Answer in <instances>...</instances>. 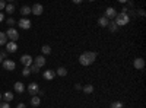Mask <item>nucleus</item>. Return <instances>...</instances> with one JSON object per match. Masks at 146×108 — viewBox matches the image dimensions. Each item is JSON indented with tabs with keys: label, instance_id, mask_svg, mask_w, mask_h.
Masks as SVG:
<instances>
[{
	"label": "nucleus",
	"instance_id": "1",
	"mask_svg": "<svg viewBox=\"0 0 146 108\" xmlns=\"http://www.w3.org/2000/svg\"><path fill=\"white\" fill-rule=\"evenodd\" d=\"M95 58H96V53L95 51H85L79 57V63L82 66H91L95 62Z\"/></svg>",
	"mask_w": 146,
	"mask_h": 108
},
{
	"label": "nucleus",
	"instance_id": "2",
	"mask_svg": "<svg viewBox=\"0 0 146 108\" xmlns=\"http://www.w3.org/2000/svg\"><path fill=\"white\" fill-rule=\"evenodd\" d=\"M114 22L117 23L118 27H124V25H127V23L130 22V16L127 13H124V12H121V13H117V16L114 18Z\"/></svg>",
	"mask_w": 146,
	"mask_h": 108
},
{
	"label": "nucleus",
	"instance_id": "3",
	"mask_svg": "<svg viewBox=\"0 0 146 108\" xmlns=\"http://www.w3.org/2000/svg\"><path fill=\"white\" fill-rule=\"evenodd\" d=\"M6 37H7V40H10V41H18V40H19V32H18L13 27H10V28L7 29V32H6Z\"/></svg>",
	"mask_w": 146,
	"mask_h": 108
},
{
	"label": "nucleus",
	"instance_id": "4",
	"mask_svg": "<svg viewBox=\"0 0 146 108\" xmlns=\"http://www.w3.org/2000/svg\"><path fill=\"white\" fill-rule=\"evenodd\" d=\"M42 12H44V6H42L41 3H35V5H32V7H31V13H34L35 16H40V15H42Z\"/></svg>",
	"mask_w": 146,
	"mask_h": 108
},
{
	"label": "nucleus",
	"instance_id": "5",
	"mask_svg": "<svg viewBox=\"0 0 146 108\" xmlns=\"http://www.w3.org/2000/svg\"><path fill=\"white\" fill-rule=\"evenodd\" d=\"M2 64H3V69H5V70H9V72H12V70L16 69V64H15L13 60H3Z\"/></svg>",
	"mask_w": 146,
	"mask_h": 108
},
{
	"label": "nucleus",
	"instance_id": "6",
	"mask_svg": "<svg viewBox=\"0 0 146 108\" xmlns=\"http://www.w3.org/2000/svg\"><path fill=\"white\" fill-rule=\"evenodd\" d=\"M27 91L29 92V95H31V97H32V95H36V93H38V91H40L38 83H35V82L29 83V85H28V88H27Z\"/></svg>",
	"mask_w": 146,
	"mask_h": 108
},
{
	"label": "nucleus",
	"instance_id": "7",
	"mask_svg": "<svg viewBox=\"0 0 146 108\" xmlns=\"http://www.w3.org/2000/svg\"><path fill=\"white\" fill-rule=\"evenodd\" d=\"M18 25H19L22 29H31L32 23H31V21H29V19L23 18V19H19V21H18Z\"/></svg>",
	"mask_w": 146,
	"mask_h": 108
},
{
	"label": "nucleus",
	"instance_id": "8",
	"mask_svg": "<svg viewBox=\"0 0 146 108\" xmlns=\"http://www.w3.org/2000/svg\"><path fill=\"white\" fill-rule=\"evenodd\" d=\"M115 16H117L115 7H107V9H105V18H107V19H114Z\"/></svg>",
	"mask_w": 146,
	"mask_h": 108
},
{
	"label": "nucleus",
	"instance_id": "9",
	"mask_svg": "<svg viewBox=\"0 0 146 108\" xmlns=\"http://www.w3.org/2000/svg\"><path fill=\"white\" fill-rule=\"evenodd\" d=\"M6 51H7V53H16V51H18V44H16L15 41L6 42Z\"/></svg>",
	"mask_w": 146,
	"mask_h": 108
},
{
	"label": "nucleus",
	"instance_id": "10",
	"mask_svg": "<svg viewBox=\"0 0 146 108\" xmlns=\"http://www.w3.org/2000/svg\"><path fill=\"white\" fill-rule=\"evenodd\" d=\"M21 63L25 66V67H29L31 64H32V57L29 56V54H25V56H22L21 57Z\"/></svg>",
	"mask_w": 146,
	"mask_h": 108
},
{
	"label": "nucleus",
	"instance_id": "11",
	"mask_svg": "<svg viewBox=\"0 0 146 108\" xmlns=\"http://www.w3.org/2000/svg\"><path fill=\"white\" fill-rule=\"evenodd\" d=\"M133 66H135V69H137V70H142V69L145 67V60H143L142 57L135 58V62H133Z\"/></svg>",
	"mask_w": 146,
	"mask_h": 108
},
{
	"label": "nucleus",
	"instance_id": "12",
	"mask_svg": "<svg viewBox=\"0 0 146 108\" xmlns=\"http://www.w3.org/2000/svg\"><path fill=\"white\" fill-rule=\"evenodd\" d=\"M34 64H35V66H38L40 69H41V67H44V66H45V57H44V56H38V57H35Z\"/></svg>",
	"mask_w": 146,
	"mask_h": 108
},
{
	"label": "nucleus",
	"instance_id": "13",
	"mask_svg": "<svg viewBox=\"0 0 146 108\" xmlns=\"http://www.w3.org/2000/svg\"><path fill=\"white\" fill-rule=\"evenodd\" d=\"M42 78H44L45 80H53V79L56 78V72L51 70V69H50V70H45L44 75H42Z\"/></svg>",
	"mask_w": 146,
	"mask_h": 108
},
{
	"label": "nucleus",
	"instance_id": "14",
	"mask_svg": "<svg viewBox=\"0 0 146 108\" xmlns=\"http://www.w3.org/2000/svg\"><path fill=\"white\" fill-rule=\"evenodd\" d=\"M13 88H15V91H16L18 93H22L23 91H25V85H23V83H22V82H16Z\"/></svg>",
	"mask_w": 146,
	"mask_h": 108
},
{
	"label": "nucleus",
	"instance_id": "15",
	"mask_svg": "<svg viewBox=\"0 0 146 108\" xmlns=\"http://www.w3.org/2000/svg\"><path fill=\"white\" fill-rule=\"evenodd\" d=\"M108 23H110V19H107L105 16H101V18L98 19V25H100V27H102V28L108 27Z\"/></svg>",
	"mask_w": 146,
	"mask_h": 108
},
{
	"label": "nucleus",
	"instance_id": "16",
	"mask_svg": "<svg viewBox=\"0 0 146 108\" xmlns=\"http://www.w3.org/2000/svg\"><path fill=\"white\" fill-rule=\"evenodd\" d=\"M108 29H110V32H117V31H118V25H117L114 21H110V23H108Z\"/></svg>",
	"mask_w": 146,
	"mask_h": 108
},
{
	"label": "nucleus",
	"instance_id": "17",
	"mask_svg": "<svg viewBox=\"0 0 146 108\" xmlns=\"http://www.w3.org/2000/svg\"><path fill=\"white\" fill-rule=\"evenodd\" d=\"M40 104H41L40 97H36V95H32V98H31V105H32V107H38Z\"/></svg>",
	"mask_w": 146,
	"mask_h": 108
},
{
	"label": "nucleus",
	"instance_id": "18",
	"mask_svg": "<svg viewBox=\"0 0 146 108\" xmlns=\"http://www.w3.org/2000/svg\"><path fill=\"white\" fill-rule=\"evenodd\" d=\"M56 75L62 76V78L67 76V69H66V67H58V69H57V72H56Z\"/></svg>",
	"mask_w": 146,
	"mask_h": 108
},
{
	"label": "nucleus",
	"instance_id": "19",
	"mask_svg": "<svg viewBox=\"0 0 146 108\" xmlns=\"http://www.w3.org/2000/svg\"><path fill=\"white\" fill-rule=\"evenodd\" d=\"M41 53H42L44 56L51 54V47H50V45H47V44H45V45H42V47H41Z\"/></svg>",
	"mask_w": 146,
	"mask_h": 108
},
{
	"label": "nucleus",
	"instance_id": "20",
	"mask_svg": "<svg viewBox=\"0 0 146 108\" xmlns=\"http://www.w3.org/2000/svg\"><path fill=\"white\" fill-rule=\"evenodd\" d=\"M3 99H5L6 102H10L12 99H13V93L9 92V91H7V92H5V93H3Z\"/></svg>",
	"mask_w": 146,
	"mask_h": 108
},
{
	"label": "nucleus",
	"instance_id": "21",
	"mask_svg": "<svg viewBox=\"0 0 146 108\" xmlns=\"http://www.w3.org/2000/svg\"><path fill=\"white\" fill-rule=\"evenodd\" d=\"M21 13H22L23 16L29 15V13H31V6H22V7H21Z\"/></svg>",
	"mask_w": 146,
	"mask_h": 108
},
{
	"label": "nucleus",
	"instance_id": "22",
	"mask_svg": "<svg viewBox=\"0 0 146 108\" xmlns=\"http://www.w3.org/2000/svg\"><path fill=\"white\" fill-rule=\"evenodd\" d=\"M6 42H7L6 32H0V45H6Z\"/></svg>",
	"mask_w": 146,
	"mask_h": 108
},
{
	"label": "nucleus",
	"instance_id": "23",
	"mask_svg": "<svg viewBox=\"0 0 146 108\" xmlns=\"http://www.w3.org/2000/svg\"><path fill=\"white\" fill-rule=\"evenodd\" d=\"M6 12H7V13L10 15V13H13V12H15V5L13 3H9V5H6Z\"/></svg>",
	"mask_w": 146,
	"mask_h": 108
},
{
	"label": "nucleus",
	"instance_id": "24",
	"mask_svg": "<svg viewBox=\"0 0 146 108\" xmlns=\"http://www.w3.org/2000/svg\"><path fill=\"white\" fill-rule=\"evenodd\" d=\"M82 91L85 93H92L94 92V86L92 85H86V86H82Z\"/></svg>",
	"mask_w": 146,
	"mask_h": 108
},
{
	"label": "nucleus",
	"instance_id": "25",
	"mask_svg": "<svg viewBox=\"0 0 146 108\" xmlns=\"http://www.w3.org/2000/svg\"><path fill=\"white\" fill-rule=\"evenodd\" d=\"M124 105H123V102H120V101H114L113 104H111V108H123Z\"/></svg>",
	"mask_w": 146,
	"mask_h": 108
},
{
	"label": "nucleus",
	"instance_id": "26",
	"mask_svg": "<svg viewBox=\"0 0 146 108\" xmlns=\"http://www.w3.org/2000/svg\"><path fill=\"white\" fill-rule=\"evenodd\" d=\"M29 70H31V73H38V72H40V67L35 66V64H31V66H29Z\"/></svg>",
	"mask_w": 146,
	"mask_h": 108
},
{
	"label": "nucleus",
	"instance_id": "27",
	"mask_svg": "<svg viewBox=\"0 0 146 108\" xmlns=\"http://www.w3.org/2000/svg\"><path fill=\"white\" fill-rule=\"evenodd\" d=\"M6 23H7V27H13L16 22H15V19H13V18H9V19H6Z\"/></svg>",
	"mask_w": 146,
	"mask_h": 108
},
{
	"label": "nucleus",
	"instance_id": "28",
	"mask_svg": "<svg viewBox=\"0 0 146 108\" xmlns=\"http://www.w3.org/2000/svg\"><path fill=\"white\" fill-rule=\"evenodd\" d=\"M22 75H23V76H29V75H31L29 67H25V69H23V70H22Z\"/></svg>",
	"mask_w": 146,
	"mask_h": 108
},
{
	"label": "nucleus",
	"instance_id": "29",
	"mask_svg": "<svg viewBox=\"0 0 146 108\" xmlns=\"http://www.w3.org/2000/svg\"><path fill=\"white\" fill-rule=\"evenodd\" d=\"M0 108H10V104L9 102H0Z\"/></svg>",
	"mask_w": 146,
	"mask_h": 108
},
{
	"label": "nucleus",
	"instance_id": "30",
	"mask_svg": "<svg viewBox=\"0 0 146 108\" xmlns=\"http://www.w3.org/2000/svg\"><path fill=\"white\" fill-rule=\"evenodd\" d=\"M6 7V0H0V10Z\"/></svg>",
	"mask_w": 146,
	"mask_h": 108
},
{
	"label": "nucleus",
	"instance_id": "31",
	"mask_svg": "<svg viewBox=\"0 0 146 108\" xmlns=\"http://www.w3.org/2000/svg\"><path fill=\"white\" fill-rule=\"evenodd\" d=\"M0 56H2L3 57V60H6V56H7V51L5 50V51H2V53H0Z\"/></svg>",
	"mask_w": 146,
	"mask_h": 108
},
{
	"label": "nucleus",
	"instance_id": "32",
	"mask_svg": "<svg viewBox=\"0 0 146 108\" xmlns=\"http://www.w3.org/2000/svg\"><path fill=\"white\" fill-rule=\"evenodd\" d=\"M75 89H76V91H82V85H79V83H76V85H75Z\"/></svg>",
	"mask_w": 146,
	"mask_h": 108
},
{
	"label": "nucleus",
	"instance_id": "33",
	"mask_svg": "<svg viewBox=\"0 0 146 108\" xmlns=\"http://www.w3.org/2000/svg\"><path fill=\"white\" fill-rule=\"evenodd\" d=\"M72 2H73V3H75V5H80V3L83 2V0H72Z\"/></svg>",
	"mask_w": 146,
	"mask_h": 108
},
{
	"label": "nucleus",
	"instance_id": "34",
	"mask_svg": "<svg viewBox=\"0 0 146 108\" xmlns=\"http://www.w3.org/2000/svg\"><path fill=\"white\" fill-rule=\"evenodd\" d=\"M5 21V15L2 13V12H0V22H3Z\"/></svg>",
	"mask_w": 146,
	"mask_h": 108
},
{
	"label": "nucleus",
	"instance_id": "35",
	"mask_svg": "<svg viewBox=\"0 0 146 108\" xmlns=\"http://www.w3.org/2000/svg\"><path fill=\"white\" fill-rule=\"evenodd\" d=\"M16 108H27V105H25V104H18Z\"/></svg>",
	"mask_w": 146,
	"mask_h": 108
},
{
	"label": "nucleus",
	"instance_id": "36",
	"mask_svg": "<svg viewBox=\"0 0 146 108\" xmlns=\"http://www.w3.org/2000/svg\"><path fill=\"white\" fill-rule=\"evenodd\" d=\"M139 15H140V16H145V10H143V9L139 10Z\"/></svg>",
	"mask_w": 146,
	"mask_h": 108
},
{
	"label": "nucleus",
	"instance_id": "37",
	"mask_svg": "<svg viewBox=\"0 0 146 108\" xmlns=\"http://www.w3.org/2000/svg\"><path fill=\"white\" fill-rule=\"evenodd\" d=\"M42 95H44V91L40 89V91H38V97H42Z\"/></svg>",
	"mask_w": 146,
	"mask_h": 108
},
{
	"label": "nucleus",
	"instance_id": "38",
	"mask_svg": "<svg viewBox=\"0 0 146 108\" xmlns=\"http://www.w3.org/2000/svg\"><path fill=\"white\" fill-rule=\"evenodd\" d=\"M118 2H120V3H127L129 0H118Z\"/></svg>",
	"mask_w": 146,
	"mask_h": 108
},
{
	"label": "nucleus",
	"instance_id": "39",
	"mask_svg": "<svg viewBox=\"0 0 146 108\" xmlns=\"http://www.w3.org/2000/svg\"><path fill=\"white\" fill-rule=\"evenodd\" d=\"M2 63H3V57H2V56H0V64H2Z\"/></svg>",
	"mask_w": 146,
	"mask_h": 108
},
{
	"label": "nucleus",
	"instance_id": "40",
	"mask_svg": "<svg viewBox=\"0 0 146 108\" xmlns=\"http://www.w3.org/2000/svg\"><path fill=\"white\" fill-rule=\"evenodd\" d=\"M7 2H9V3H12V2H15V0H7Z\"/></svg>",
	"mask_w": 146,
	"mask_h": 108
},
{
	"label": "nucleus",
	"instance_id": "41",
	"mask_svg": "<svg viewBox=\"0 0 146 108\" xmlns=\"http://www.w3.org/2000/svg\"><path fill=\"white\" fill-rule=\"evenodd\" d=\"M88 2H95V0H88Z\"/></svg>",
	"mask_w": 146,
	"mask_h": 108
},
{
	"label": "nucleus",
	"instance_id": "42",
	"mask_svg": "<svg viewBox=\"0 0 146 108\" xmlns=\"http://www.w3.org/2000/svg\"><path fill=\"white\" fill-rule=\"evenodd\" d=\"M0 99H2V93H0Z\"/></svg>",
	"mask_w": 146,
	"mask_h": 108
}]
</instances>
